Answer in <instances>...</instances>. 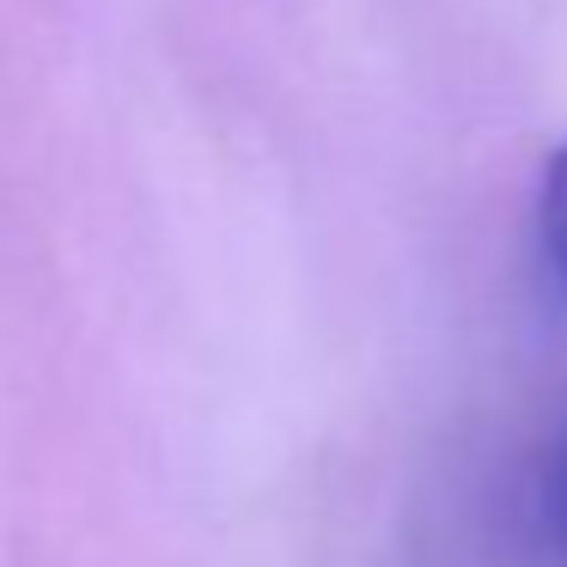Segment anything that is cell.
<instances>
[{
    "mask_svg": "<svg viewBox=\"0 0 567 567\" xmlns=\"http://www.w3.org/2000/svg\"><path fill=\"white\" fill-rule=\"evenodd\" d=\"M537 257H543V275L555 281V293L567 299V141L543 159V177H537Z\"/></svg>",
    "mask_w": 567,
    "mask_h": 567,
    "instance_id": "1",
    "label": "cell"
},
{
    "mask_svg": "<svg viewBox=\"0 0 567 567\" xmlns=\"http://www.w3.org/2000/svg\"><path fill=\"white\" fill-rule=\"evenodd\" d=\"M530 525H537V543L555 567H567V421L549 440V457L537 470V488H530Z\"/></svg>",
    "mask_w": 567,
    "mask_h": 567,
    "instance_id": "2",
    "label": "cell"
}]
</instances>
